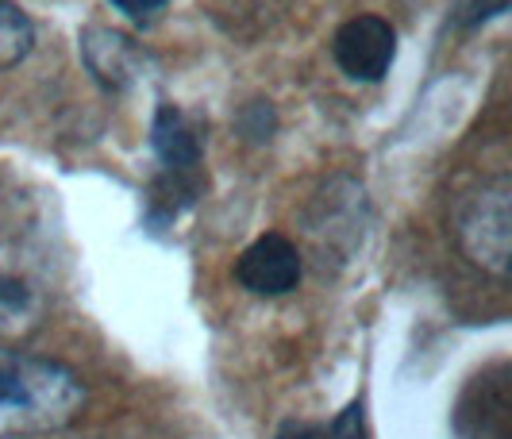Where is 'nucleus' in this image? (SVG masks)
I'll list each match as a JSON object with an SVG mask.
<instances>
[{"label": "nucleus", "instance_id": "obj_11", "mask_svg": "<svg viewBox=\"0 0 512 439\" xmlns=\"http://www.w3.org/2000/svg\"><path fill=\"white\" fill-rule=\"evenodd\" d=\"M501 12H509V0H470L462 24L478 27V24H486V20H493V16H501Z\"/></svg>", "mask_w": 512, "mask_h": 439}, {"label": "nucleus", "instance_id": "obj_9", "mask_svg": "<svg viewBox=\"0 0 512 439\" xmlns=\"http://www.w3.org/2000/svg\"><path fill=\"white\" fill-rule=\"evenodd\" d=\"M328 439H370L366 416H362V401H351L343 413L335 416L332 428H328Z\"/></svg>", "mask_w": 512, "mask_h": 439}, {"label": "nucleus", "instance_id": "obj_8", "mask_svg": "<svg viewBox=\"0 0 512 439\" xmlns=\"http://www.w3.org/2000/svg\"><path fill=\"white\" fill-rule=\"evenodd\" d=\"M35 47V24L16 0H0V74L20 66Z\"/></svg>", "mask_w": 512, "mask_h": 439}, {"label": "nucleus", "instance_id": "obj_2", "mask_svg": "<svg viewBox=\"0 0 512 439\" xmlns=\"http://www.w3.org/2000/svg\"><path fill=\"white\" fill-rule=\"evenodd\" d=\"M151 151L158 158V181H154V220H174L181 208H189L208 185L205 147L193 120L178 104H158L151 120Z\"/></svg>", "mask_w": 512, "mask_h": 439}, {"label": "nucleus", "instance_id": "obj_4", "mask_svg": "<svg viewBox=\"0 0 512 439\" xmlns=\"http://www.w3.org/2000/svg\"><path fill=\"white\" fill-rule=\"evenodd\" d=\"M51 305L39 270L12 247H0V339H24L39 332Z\"/></svg>", "mask_w": 512, "mask_h": 439}, {"label": "nucleus", "instance_id": "obj_10", "mask_svg": "<svg viewBox=\"0 0 512 439\" xmlns=\"http://www.w3.org/2000/svg\"><path fill=\"white\" fill-rule=\"evenodd\" d=\"M108 4H112L116 12H124L128 20H135V24H151L170 0H108Z\"/></svg>", "mask_w": 512, "mask_h": 439}, {"label": "nucleus", "instance_id": "obj_6", "mask_svg": "<svg viewBox=\"0 0 512 439\" xmlns=\"http://www.w3.org/2000/svg\"><path fill=\"white\" fill-rule=\"evenodd\" d=\"M301 251L282 232L258 235L255 243L235 259V282L255 297H282L301 282Z\"/></svg>", "mask_w": 512, "mask_h": 439}, {"label": "nucleus", "instance_id": "obj_5", "mask_svg": "<svg viewBox=\"0 0 512 439\" xmlns=\"http://www.w3.org/2000/svg\"><path fill=\"white\" fill-rule=\"evenodd\" d=\"M332 58L351 81H382L397 58V31L382 16H355L335 31Z\"/></svg>", "mask_w": 512, "mask_h": 439}, {"label": "nucleus", "instance_id": "obj_7", "mask_svg": "<svg viewBox=\"0 0 512 439\" xmlns=\"http://www.w3.org/2000/svg\"><path fill=\"white\" fill-rule=\"evenodd\" d=\"M81 58H85L89 74L112 93L128 89L131 81L143 74V62H147V54L139 51L124 31L101 24H89L81 31Z\"/></svg>", "mask_w": 512, "mask_h": 439}, {"label": "nucleus", "instance_id": "obj_3", "mask_svg": "<svg viewBox=\"0 0 512 439\" xmlns=\"http://www.w3.org/2000/svg\"><path fill=\"white\" fill-rule=\"evenodd\" d=\"M455 239L462 255L482 266L493 278L509 274L512 259V185L509 178H486L478 181L470 193L455 201Z\"/></svg>", "mask_w": 512, "mask_h": 439}, {"label": "nucleus", "instance_id": "obj_1", "mask_svg": "<svg viewBox=\"0 0 512 439\" xmlns=\"http://www.w3.org/2000/svg\"><path fill=\"white\" fill-rule=\"evenodd\" d=\"M85 397L70 366L0 343V439L62 432L81 416Z\"/></svg>", "mask_w": 512, "mask_h": 439}, {"label": "nucleus", "instance_id": "obj_12", "mask_svg": "<svg viewBox=\"0 0 512 439\" xmlns=\"http://www.w3.org/2000/svg\"><path fill=\"white\" fill-rule=\"evenodd\" d=\"M274 439H328L324 424H308V420H285Z\"/></svg>", "mask_w": 512, "mask_h": 439}]
</instances>
